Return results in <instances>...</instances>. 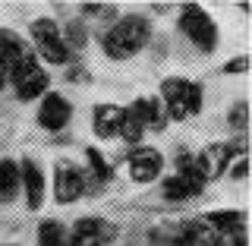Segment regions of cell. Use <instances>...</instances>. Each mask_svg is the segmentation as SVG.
Segmentation results:
<instances>
[{"instance_id": "603a6c76", "label": "cell", "mask_w": 252, "mask_h": 246, "mask_svg": "<svg viewBox=\"0 0 252 246\" xmlns=\"http://www.w3.org/2000/svg\"><path fill=\"white\" fill-rule=\"evenodd\" d=\"M215 246H249L246 227H233V231H224V234H218Z\"/></svg>"}, {"instance_id": "ffe728a7", "label": "cell", "mask_w": 252, "mask_h": 246, "mask_svg": "<svg viewBox=\"0 0 252 246\" xmlns=\"http://www.w3.org/2000/svg\"><path fill=\"white\" fill-rule=\"evenodd\" d=\"M142 133H145V126L139 123V117L132 114L129 107H123V123H120V139H126L129 145H139Z\"/></svg>"}, {"instance_id": "7c38bea8", "label": "cell", "mask_w": 252, "mask_h": 246, "mask_svg": "<svg viewBox=\"0 0 252 246\" xmlns=\"http://www.w3.org/2000/svg\"><path fill=\"white\" fill-rule=\"evenodd\" d=\"M29 57H35V54H32L26 38L13 29H0V63L6 67V76H10V70H16L19 63H26Z\"/></svg>"}, {"instance_id": "cb8c5ba5", "label": "cell", "mask_w": 252, "mask_h": 246, "mask_svg": "<svg viewBox=\"0 0 252 246\" xmlns=\"http://www.w3.org/2000/svg\"><path fill=\"white\" fill-rule=\"evenodd\" d=\"M82 13L85 16H101V19H107V16L117 13L114 3H82Z\"/></svg>"}, {"instance_id": "277c9868", "label": "cell", "mask_w": 252, "mask_h": 246, "mask_svg": "<svg viewBox=\"0 0 252 246\" xmlns=\"http://www.w3.org/2000/svg\"><path fill=\"white\" fill-rule=\"evenodd\" d=\"M180 32L189 38V44L199 47L202 54H211L218 47V22L211 13L199 3H183L180 6Z\"/></svg>"}, {"instance_id": "9c48e42d", "label": "cell", "mask_w": 252, "mask_h": 246, "mask_svg": "<svg viewBox=\"0 0 252 246\" xmlns=\"http://www.w3.org/2000/svg\"><path fill=\"white\" fill-rule=\"evenodd\" d=\"M117 237V227L104 218H79L76 227L69 231V246H110Z\"/></svg>"}, {"instance_id": "83f0119b", "label": "cell", "mask_w": 252, "mask_h": 246, "mask_svg": "<svg viewBox=\"0 0 252 246\" xmlns=\"http://www.w3.org/2000/svg\"><path fill=\"white\" fill-rule=\"evenodd\" d=\"M3 246H10V243H3Z\"/></svg>"}, {"instance_id": "3957f363", "label": "cell", "mask_w": 252, "mask_h": 246, "mask_svg": "<svg viewBox=\"0 0 252 246\" xmlns=\"http://www.w3.org/2000/svg\"><path fill=\"white\" fill-rule=\"evenodd\" d=\"M29 35H32V47H35L32 54H38L44 63H51V67H66L69 63L73 54H69V47H66V41H63V35H60V26L51 19V16L32 19Z\"/></svg>"}, {"instance_id": "5b68a950", "label": "cell", "mask_w": 252, "mask_h": 246, "mask_svg": "<svg viewBox=\"0 0 252 246\" xmlns=\"http://www.w3.org/2000/svg\"><path fill=\"white\" fill-rule=\"evenodd\" d=\"M6 85H13V92H16L19 101H35V98H41V95H47L51 76H47L44 63L38 57H29L26 63H19L16 70H10Z\"/></svg>"}, {"instance_id": "6da1fadb", "label": "cell", "mask_w": 252, "mask_h": 246, "mask_svg": "<svg viewBox=\"0 0 252 246\" xmlns=\"http://www.w3.org/2000/svg\"><path fill=\"white\" fill-rule=\"evenodd\" d=\"M148 38H152V22L139 13H129V16H120V19L101 35V51H104L110 60L120 63V60L136 57L142 47L148 44Z\"/></svg>"}, {"instance_id": "7a4b0ae2", "label": "cell", "mask_w": 252, "mask_h": 246, "mask_svg": "<svg viewBox=\"0 0 252 246\" xmlns=\"http://www.w3.org/2000/svg\"><path fill=\"white\" fill-rule=\"evenodd\" d=\"M158 101L164 105L167 120H189V117H195L202 110L205 92L199 82H192L186 76H167L161 82V98Z\"/></svg>"}, {"instance_id": "484cf974", "label": "cell", "mask_w": 252, "mask_h": 246, "mask_svg": "<svg viewBox=\"0 0 252 246\" xmlns=\"http://www.w3.org/2000/svg\"><path fill=\"white\" fill-rule=\"evenodd\" d=\"M246 70H249V57H246V54L233 57L230 63H224V73H246Z\"/></svg>"}, {"instance_id": "8fae6325", "label": "cell", "mask_w": 252, "mask_h": 246, "mask_svg": "<svg viewBox=\"0 0 252 246\" xmlns=\"http://www.w3.org/2000/svg\"><path fill=\"white\" fill-rule=\"evenodd\" d=\"M19 189L26 193V205L32 211H38L44 205L47 183H44V171L35 158H22L19 161Z\"/></svg>"}, {"instance_id": "44dd1931", "label": "cell", "mask_w": 252, "mask_h": 246, "mask_svg": "<svg viewBox=\"0 0 252 246\" xmlns=\"http://www.w3.org/2000/svg\"><path fill=\"white\" fill-rule=\"evenodd\" d=\"M60 35H63V41H66V47H69V54L73 51H82L85 47V41H89V32H85V26L82 22H66V29H60Z\"/></svg>"}, {"instance_id": "30bf717a", "label": "cell", "mask_w": 252, "mask_h": 246, "mask_svg": "<svg viewBox=\"0 0 252 246\" xmlns=\"http://www.w3.org/2000/svg\"><path fill=\"white\" fill-rule=\"evenodd\" d=\"M69 120H73V107L63 98L60 92H47L41 95V105H38V126L47 133H60L66 130Z\"/></svg>"}, {"instance_id": "52a82bcc", "label": "cell", "mask_w": 252, "mask_h": 246, "mask_svg": "<svg viewBox=\"0 0 252 246\" xmlns=\"http://www.w3.org/2000/svg\"><path fill=\"white\" fill-rule=\"evenodd\" d=\"M126 171L132 183H155L164 171V155L152 145H132L126 155Z\"/></svg>"}, {"instance_id": "2e32d148", "label": "cell", "mask_w": 252, "mask_h": 246, "mask_svg": "<svg viewBox=\"0 0 252 246\" xmlns=\"http://www.w3.org/2000/svg\"><path fill=\"white\" fill-rule=\"evenodd\" d=\"M202 221L215 234H224V231H233V227H246V211L243 209H215L208 215H202Z\"/></svg>"}, {"instance_id": "e0dca14e", "label": "cell", "mask_w": 252, "mask_h": 246, "mask_svg": "<svg viewBox=\"0 0 252 246\" xmlns=\"http://www.w3.org/2000/svg\"><path fill=\"white\" fill-rule=\"evenodd\" d=\"M85 158H89V174H85V189H104V183L110 180V168H107V161H104V155L98 152L94 145L85 148Z\"/></svg>"}, {"instance_id": "8992f818", "label": "cell", "mask_w": 252, "mask_h": 246, "mask_svg": "<svg viewBox=\"0 0 252 246\" xmlns=\"http://www.w3.org/2000/svg\"><path fill=\"white\" fill-rule=\"evenodd\" d=\"M233 155H243V145H233V142H211V145H205L195 155V168H199L205 183L224 177L230 161H233Z\"/></svg>"}, {"instance_id": "7402d4cb", "label": "cell", "mask_w": 252, "mask_h": 246, "mask_svg": "<svg viewBox=\"0 0 252 246\" xmlns=\"http://www.w3.org/2000/svg\"><path fill=\"white\" fill-rule=\"evenodd\" d=\"M227 123H230V130L233 133H246V123H249V105L246 101H236L233 110H230V117H227Z\"/></svg>"}, {"instance_id": "ba28073f", "label": "cell", "mask_w": 252, "mask_h": 246, "mask_svg": "<svg viewBox=\"0 0 252 246\" xmlns=\"http://www.w3.org/2000/svg\"><path fill=\"white\" fill-rule=\"evenodd\" d=\"M85 196V174L73 161H60L54 168V199L60 205H73Z\"/></svg>"}, {"instance_id": "ac0fdd59", "label": "cell", "mask_w": 252, "mask_h": 246, "mask_svg": "<svg viewBox=\"0 0 252 246\" xmlns=\"http://www.w3.org/2000/svg\"><path fill=\"white\" fill-rule=\"evenodd\" d=\"M19 193V164L13 158H0V202H13Z\"/></svg>"}, {"instance_id": "9a60e30c", "label": "cell", "mask_w": 252, "mask_h": 246, "mask_svg": "<svg viewBox=\"0 0 252 246\" xmlns=\"http://www.w3.org/2000/svg\"><path fill=\"white\" fill-rule=\"evenodd\" d=\"M202 189L205 186L192 183V180H186V177H180V174H170V177L161 180V196L167 202H186V199H192V196H202Z\"/></svg>"}, {"instance_id": "5bb4252c", "label": "cell", "mask_w": 252, "mask_h": 246, "mask_svg": "<svg viewBox=\"0 0 252 246\" xmlns=\"http://www.w3.org/2000/svg\"><path fill=\"white\" fill-rule=\"evenodd\" d=\"M129 110L139 117V123L145 126V130H164V126H167L164 105L155 98V95H152V98H136V101L129 105Z\"/></svg>"}, {"instance_id": "4fadbf2b", "label": "cell", "mask_w": 252, "mask_h": 246, "mask_svg": "<svg viewBox=\"0 0 252 246\" xmlns=\"http://www.w3.org/2000/svg\"><path fill=\"white\" fill-rule=\"evenodd\" d=\"M120 123H123V107L114 105V101H104V105H94L92 110V130L98 139H117L120 136Z\"/></svg>"}, {"instance_id": "d4e9b609", "label": "cell", "mask_w": 252, "mask_h": 246, "mask_svg": "<svg viewBox=\"0 0 252 246\" xmlns=\"http://www.w3.org/2000/svg\"><path fill=\"white\" fill-rule=\"evenodd\" d=\"M246 168H249L246 155H236V158H233V168H227V174H230L233 180H240V183H243V180H246Z\"/></svg>"}, {"instance_id": "d6986e66", "label": "cell", "mask_w": 252, "mask_h": 246, "mask_svg": "<svg viewBox=\"0 0 252 246\" xmlns=\"http://www.w3.org/2000/svg\"><path fill=\"white\" fill-rule=\"evenodd\" d=\"M38 246H69V231L54 218H44L38 224Z\"/></svg>"}, {"instance_id": "4316f807", "label": "cell", "mask_w": 252, "mask_h": 246, "mask_svg": "<svg viewBox=\"0 0 252 246\" xmlns=\"http://www.w3.org/2000/svg\"><path fill=\"white\" fill-rule=\"evenodd\" d=\"M3 89H6V67L0 63V92H3Z\"/></svg>"}]
</instances>
